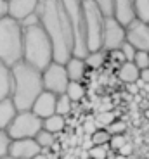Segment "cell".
<instances>
[{"mask_svg":"<svg viewBox=\"0 0 149 159\" xmlns=\"http://www.w3.org/2000/svg\"><path fill=\"white\" fill-rule=\"evenodd\" d=\"M97 128H95V119H90V121H87V123H85V131H87V133H89V137L92 135L94 131H95Z\"/></svg>","mask_w":149,"mask_h":159,"instance_id":"cell-35","label":"cell"},{"mask_svg":"<svg viewBox=\"0 0 149 159\" xmlns=\"http://www.w3.org/2000/svg\"><path fill=\"white\" fill-rule=\"evenodd\" d=\"M44 128V119L35 116L31 111H17L12 123L9 125L7 135L11 140L19 139H35L36 133Z\"/></svg>","mask_w":149,"mask_h":159,"instance_id":"cell-7","label":"cell"},{"mask_svg":"<svg viewBox=\"0 0 149 159\" xmlns=\"http://www.w3.org/2000/svg\"><path fill=\"white\" fill-rule=\"evenodd\" d=\"M36 16L52 43L54 62L66 64L73 56V33L61 0H40Z\"/></svg>","mask_w":149,"mask_h":159,"instance_id":"cell-1","label":"cell"},{"mask_svg":"<svg viewBox=\"0 0 149 159\" xmlns=\"http://www.w3.org/2000/svg\"><path fill=\"white\" fill-rule=\"evenodd\" d=\"M35 140H36V143L40 145V149L42 151H49L50 147H54V142H56V135L54 133H49V131H45L44 128H42L38 133H36V137H35Z\"/></svg>","mask_w":149,"mask_h":159,"instance_id":"cell-23","label":"cell"},{"mask_svg":"<svg viewBox=\"0 0 149 159\" xmlns=\"http://www.w3.org/2000/svg\"><path fill=\"white\" fill-rule=\"evenodd\" d=\"M81 9H83V17H85L87 50L89 52L102 50V35H104L106 16L90 0H81Z\"/></svg>","mask_w":149,"mask_h":159,"instance_id":"cell-6","label":"cell"},{"mask_svg":"<svg viewBox=\"0 0 149 159\" xmlns=\"http://www.w3.org/2000/svg\"><path fill=\"white\" fill-rule=\"evenodd\" d=\"M23 61L44 71L54 61L52 43L40 24L23 28Z\"/></svg>","mask_w":149,"mask_h":159,"instance_id":"cell-3","label":"cell"},{"mask_svg":"<svg viewBox=\"0 0 149 159\" xmlns=\"http://www.w3.org/2000/svg\"><path fill=\"white\" fill-rule=\"evenodd\" d=\"M135 19L149 24V0H132Z\"/></svg>","mask_w":149,"mask_h":159,"instance_id":"cell-20","label":"cell"},{"mask_svg":"<svg viewBox=\"0 0 149 159\" xmlns=\"http://www.w3.org/2000/svg\"><path fill=\"white\" fill-rule=\"evenodd\" d=\"M66 95H68V99L71 100L73 104L80 102V100L85 97V87H83V83H81V81H69L68 88H66Z\"/></svg>","mask_w":149,"mask_h":159,"instance_id":"cell-21","label":"cell"},{"mask_svg":"<svg viewBox=\"0 0 149 159\" xmlns=\"http://www.w3.org/2000/svg\"><path fill=\"white\" fill-rule=\"evenodd\" d=\"M108 145H94L92 149L87 151L90 159H106L108 157Z\"/></svg>","mask_w":149,"mask_h":159,"instance_id":"cell-27","label":"cell"},{"mask_svg":"<svg viewBox=\"0 0 149 159\" xmlns=\"http://www.w3.org/2000/svg\"><path fill=\"white\" fill-rule=\"evenodd\" d=\"M66 126V119L59 114H52L50 118L44 119V130L49 133H54V135H59L61 131L64 130Z\"/></svg>","mask_w":149,"mask_h":159,"instance_id":"cell-19","label":"cell"},{"mask_svg":"<svg viewBox=\"0 0 149 159\" xmlns=\"http://www.w3.org/2000/svg\"><path fill=\"white\" fill-rule=\"evenodd\" d=\"M125 42H127L125 26L120 24L114 17H106L104 35H102V50L106 54H111L114 50H120V47Z\"/></svg>","mask_w":149,"mask_h":159,"instance_id":"cell-9","label":"cell"},{"mask_svg":"<svg viewBox=\"0 0 149 159\" xmlns=\"http://www.w3.org/2000/svg\"><path fill=\"white\" fill-rule=\"evenodd\" d=\"M9 145H11V139H9L7 131L0 130V159H4L9 154Z\"/></svg>","mask_w":149,"mask_h":159,"instance_id":"cell-30","label":"cell"},{"mask_svg":"<svg viewBox=\"0 0 149 159\" xmlns=\"http://www.w3.org/2000/svg\"><path fill=\"white\" fill-rule=\"evenodd\" d=\"M83 159H87V157H83Z\"/></svg>","mask_w":149,"mask_h":159,"instance_id":"cell-41","label":"cell"},{"mask_svg":"<svg viewBox=\"0 0 149 159\" xmlns=\"http://www.w3.org/2000/svg\"><path fill=\"white\" fill-rule=\"evenodd\" d=\"M113 121H116L114 112H101V114H97V118H95V125H99L101 128H106L108 125L113 123Z\"/></svg>","mask_w":149,"mask_h":159,"instance_id":"cell-28","label":"cell"},{"mask_svg":"<svg viewBox=\"0 0 149 159\" xmlns=\"http://www.w3.org/2000/svg\"><path fill=\"white\" fill-rule=\"evenodd\" d=\"M125 128H127V126H125V123H123V121H118V119H116V121H113L111 125H108V126H106L104 130L108 131V133H109L111 137H113V135H123Z\"/></svg>","mask_w":149,"mask_h":159,"instance_id":"cell-32","label":"cell"},{"mask_svg":"<svg viewBox=\"0 0 149 159\" xmlns=\"http://www.w3.org/2000/svg\"><path fill=\"white\" fill-rule=\"evenodd\" d=\"M106 54L104 50H97V52H89L87 56H85V64H87V68H90V69H99L104 64V61H106Z\"/></svg>","mask_w":149,"mask_h":159,"instance_id":"cell-22","label":"cell"},{"mask_svg":"<svg viewBox=\"0 0 149 159\" xmlns=\"http://www.w3.org/2000/svg\"><path fill=\"white\" fill-rule=\"evenodd\" d=\"M40 152L42 149L35 139H19V140H11L7 156H11L14 159H33Z\"/></svg>","mask_w":149,"mask_h":159,"instance_id":"cell-11","label":"cell"},{"mask_svg":"<svg viewBox=\"0 0 149 159\" xmlns=\"http://www.w3.org/2000/svg\"><path fill=\"white\" fill-rule=\"evenodd\" d=\"M64 5V11L68 14L69 26L73 33V56L71 57H81L89 54L87 50V35H85V17L83 9H81V0H61Z\"/></svg>","mask_w":149,"mask_h":159,"instance_id":"cell-5","label":"cell"},{"mask_svg":"<svg viewBox=\"0 0 149 159\" xmlns=\"http://www.w3.org/2000/svg\"><path fill=\"white\" fill-rule=\"evenodd\" d=\"M132 152H133L132 143H130V142H127L125 145H123V147H121L120 151H118V154H120V156H125V157H128V156H132Z\"/></svg>","mask_w":149,"mask_h":159,"instance_id":"cell-34","label":"cell"},{"mask_svg":"<svg viewBox=\"0 0 149 159\" xmlns=\"http://www.w3.org/2000/svg\"><path fill=\"white\" fill-rule=\"evenodd\" d=\"M42 81H44L45 92H50L54 95H63V93H66V88L69 85V78H68L64 64H59V62H54L52 61L42 71Z\"/></svg>","mask_w":149,"mask_h":159,"instance_id":"cell-8","label":"cell"},{"mask_svg":"<svg viewBox=\"0 0 149 159\" xmlns=\"http://www.w3.org/2000/svg\"><path fill=\"white\" fill-rule=\"evenodd\" d=\"M113 159H128V157H125V156H120V154H116Z\"/></svg>","mask_w":149,"mask_h":159,"instance_id":"cell-39","label":"cell"},{"mask_svg":"<svg viewBox=\"0 0 149 159\" xmlns=\"http://www.w3.org/2000/svg\"><path fill=\"white\" fill-rule=\"evenodd\" d=\"M139 80H141V81H144V83H149V68L147 69H141Z\"/></svg>","mask_w":149,"mask_h":159,"instance_id":"cell-37","label":"cell"},{"mask_svg":"<svg viewBox=\"0 0 149 159\" xmlns=\"http://www.w3.org/2000/svg\"><path fill=\"white\" fill-rule=\"evenodd\" d=\"M0 61L9 68L23 61V26L9 16L0 19Z\"/></svg>","mask_w":149,"mask_h":159,"instance_id":"cell-4","label":"cell"},{"mask_svg":"<svg viewBox=\"0 0 149 159\" xmlns=\"http://www.w3.org/2000/svg\"><path fill=\"white\" fill-rule=\"evenodd\" d=\"M92 145H109V140H111V135H109L108 131L104 128H99L89 137Z\"/></svg>","mask_w":149,"mask_h":159,"instance_id":"cell-25","label":"cell"},{"mask_svg":"<svg viewBox=\"0 0 149 159\" xmlns=\"http://www.w3.org/2000/svg\"><path fill=\"white\" fill-rule=\"evenodd\" d=\"M139 75H141V71H139V68L133 62H123L118 68V78L123 83H130V85L135 83L139 80Z\"/></svg>","mask_w":149,"mask_h":159,"instance_id":"cell-18","label":"cell"},{"mask_svg":"<svg viewBox=\"0 0 149 159\" xmlns=\"http://www.w3.org/2000/svg\"><path fill=\"white\" fill-rule=\"evenodd\" d=\"M12 75V92L11 99L17 111H31L33 102L44 92L42 71L26 64L24 61L14 64L11 68Z\"/></svg>","mask_w":149,"mask_h":159,"instance_id":"cell-2","label":"cell"},{"mask_svg":"<svg viewBox=\"0 0 149 159\" xmlns=\"http://www.w3.org/2000/svg\"><path fill=\"white\" fill-rule=\"evenodd\" d=\"M73 109V102L68 99V95L66 93H63V95H57V102H56V114L63 116V118H66V116L71 112Z\"/></svg>","mask_w":149,"mask_h":159,"instance_id":"cell-24","label":"cell"},{"mask_svg":"<svg viewBox=\"0 0 149 159\" xmlns=\"http://www.w3.org/2000/svg\"><path fill=\"white\" fill-rule=\"evenodd\" d=\"M120 52H121V56H123V59H125V62H133V57L137 54V50H135L128 42H125V43L121 45Z\"/></svg>","mask_w":149,"mask_h":159,"instance_id":"cell-31","label":"cell"},{"mask_svg":"<svg viewBox=\"0 0 149 159\" xmlns=\"http://www.w3.org/2000/svg\"><path fill=\"white\" fill-rule=\"evenodd\" d=\"M133 64L141 69H147L149 68V52H137L133 57Z\"/></svg>","mask_w":149,"mask_h":159,"instance_id":"cell-29","label":"cell"},{"mask_svg":"<svg viewBox=\"0 0 149 159\" xmlns=\"http://www.w3.org/2000/svg\"><path fill=\"white\" fill-rule=\"evenodd\" d=\"M56 102H57V95L44 90L33 102L31 112L35 116H38L40 119H47L52 114H56Z\"/></svg>","mask_w":149,"mask_h":159,"instance_id":"cell-13","label":"cell"},{"mask_svg":"<svg viewBox=\"0 0 149 159\" xmlns=\"http://www.w3.org/2000/svg\"><path fill=\"white\" fill-rule=\"evenodd\" d=\"M12 92V75H11V68L5 66L0 61V100L9 99Z\"/></svg>","mask_w":149,"mask_h":159,"instance_id":"cell-17","label":"cell"},{"mask_svg":"<svg viewBox=\"0 0 149 159\" xmlns=\"http://www.w3.org/2000/svg\"><path fill=\"white\" fill-rule=\"evenodd\" d=\"M4 159H14V157H11V156H5V157Z\"/></svg>","mask_w":149,"mask_h":159,"instance_id":"cell-40","label":"cell"},{"mask_svg":"<svg viewBox=\"0 0 149 159\" xmlns=\"http://www.w3.org/2000/svg\"><path fill=\"white\" fill-rule=\"evenodd\" d=\"M33 159H49V156H47V154H45V152H44V151H42V152H40V154H38V156H35V157H33Z\"/></svg>","mask_w":149,"mask_h":159,"instance_id":"cell-38","label":"cell"},{"mask_svg":"<svg viewBox=\"0 0 149 159\" xmlns=\"http://www.w3.org/2000/svg\"><path fill=\"white\" fill-rule=\"evenodd\" d=\"M113 7H114L113 17L120 24H123V26H127L128 23H132V21L135 19L132 0H113Z\"/></svg>","mask_w":149,"mask_h":159,"instance_id":"cell-14","label":"cell"},{"mask_svg":"<svg viewBox=\"0 0 149 159\" xmlns=\"http://www.w3.org/2000/svg\"><path fill=\"white\" fill-rule=\"evenodd\" d=\"M125 143H127V140H125V137H123V135H113V137H111V140H109V149H113V151H120Z\"/></svg>","mask_w":149,"mask_h":159,"instance_id":"cell-33","label":"cell"},{"mask_svg":"<svg viewBox=\"0 0 149 159\" xmlns=\"http://www.w3.org/2000/svg\"><path fill=\"white\" fill-rule=\"evenodd\" d=\"M38 2L40 0H7V16L21 23L26 17L36 14Z\"/></svg>","mask_w":149,"mask_h":159,"instance_id":"cell-12","label":"cell"},{"mask_svg":"<svg viewBox=\"0 0 149 159\" xmlns=\"http://www.w3.org/2000/svg\"><path fill=\"white\" fill-rule=\"evenodd\" d=\"M97 7L102 11L106 17H113V12H114V7H113V0H90Z\"/></svg>","mask_w":149,"mask_h":159,"instance_id":"cell-26","label":"cell"},{"mask_svg":"<svg viewBox=\"0 0 149 159\" xmlns=\"http://www.w3.org/2000/svg\"><path fill=\"white\" fill-rule=\"evenodd\" d=\"M16 114H17V109H16V106H14L11 97L0 100V130H4V131L7 130Z\"/></svg>","mask_w":149,"mask_h":159,"instance_id":"cell-16","label":"cell"},{"mask_svg":"<svg viewBox=\"0 0 149 159\" xmlns=\"http://www.w3.org/2000/svg\"><path fill=\"white\" fill-rule=\"evenodd\" d=\"M69 81H83L87 73V64L81 57H69V61L64 64Z\"/></svg>","mask_w":149,"mask_h":159,"instance_id":"cell-15","label":"cell"},{"mask_svg":"<svg viewBox=\"0 0 149 159\" xmlns=\"http://www.w3.org/2000/svg\"><path fill=\"white\" fill-rule=\"evenodd\" d=\"M127 42L137 52H149V24L133 19L125 26Z\"/></svg>","mask_w":149,"mask_h":159,"instance_id":"cell-10","label":"cell"},{"mask_svg":"<svg viewBox=\"0 0 149 159\" xmlns=\"http://www.w3.org/2000/svg\"><path fill=\"white\" fill-rule=\"evenodd\" d=\"M7 16V0H0V19Z\"/></svg>","mask_w":149,"mask_h":159,"instance_id":"cell-36","label":"cell"}]
</instances>
